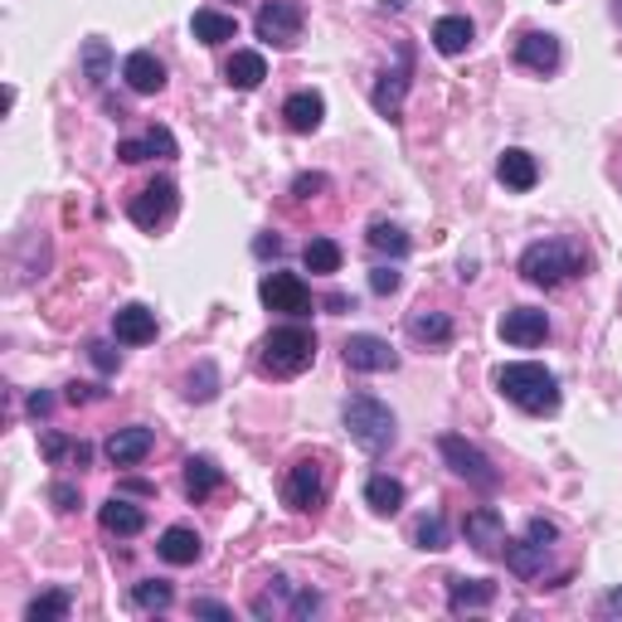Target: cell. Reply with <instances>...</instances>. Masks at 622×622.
I'll use <instances>...</instances> for the list:
<instances>
[{"label":"cell","mask_w":622,"mask_h":622,"mask_svg":"<svg viewBox=\"0 0 622 622\" xmlns=\"http://www.w3.org/2000/svg\"><path fill=\"white\" fill-rule=\"evenodd\" d=\"M496 389L525 414H554L559 409V380L535 360H516V365L496 370Z\"/></svg>","instance_id":"obj_1"},{"label":"cell","mask_w":622,"mask_h":622,"mask_svg":"<svg viewBox=\"0 0 622 622\" xmlns=\"http://www.w3.org/2000/svg\"><path fill=\"white\" fill-rule=\"evenodd\" d=\"M312 360H316V336L307 326H278V331H268L263 346H258V370L273 380L302 375V370H312Z\"/></svg>","instance_id":"obj_2"},{"label":"cell","mask_w":622,"mask_h":622,"mask_svg":"<svg viewBox=\"0 0 622 622\" xmlns=\"http://www.w3.org/2000/svg\"><path fill=\"white\" fill-rule=\"evenodd\" d=\"M584 273V253L569 239H540L520 253V278L530 287H559V282Z\"/></svg>","instance_id":"obj_3"},{"label":"cell","mask_w":622,"mask_h":622,"mask_svg":"<svg viewBox=\"0 0 622 622\" xmlns=\"http://www.w3.org/2000/svg\"><path fill=\"white\" fill-rule=\"evenodd\" d=\"M341 418H346L350 438H355L365 452H384L394 443V433H399V418H394V409L389 404H380L375 394H350Z\"/></svg>","instance_id":"obj_4"},{"label":"cell","mask_w":622,"mask_h":622,"mask_svg":"<svg viewBox=\"0 0 622 622\" xmlns=\"http://www.w3.org/2000/svg\"><path fill=\"white\" fill-rule=\"evenodd\" d=\"M559 540V530H554V520L545 516H535L530 520V530H525V540H506V564H511V574H520V579H540L545 574V554L550 545Z\"/></svg>","instance_id":"obj_5"},{"label":"cell","mask_w":622,"mask_h":622,"mask_svg":"<svg viewBox=\"0 0 622 622\" xmlns=\"http://www.w3.org/2000/svg\"><path fill=\"white\" fill-rule=\"evenodd\" d=\"M438 452H443V457H448V467L457 472L462 482H472V486H477V491H496V486H501V472L491 467V457H486L482 448H472L467 438L443 433V438H438Z\"/></svg>","instance_id":"obj_6"},{"label":"cell","mask_w":622,"mask_h":622,"mask_svg":"<svg viewBox=\"0 0 622 622\" xmlns=\"http://www.w3.org/2000/svg\"><path fill=\"white\" fill-rule=\"evenodd\" d=\"M253 30H258V39L273 44V49H292V44L302 39V5L297 0H268V5L258 10Z\"/></svg>","instance_id":"obj_7"},{"label":"cell","mask_w":622,"mask_h":622,"mask_svg":"<svg viewBox=\"0 0 622 622\" xmlns=\"http://www.w3.org/2000/svg\"><path fill=\"white\" fill-rule=\"evenodd\" d=\"M258 297H263L268 312H282V316H307L312 312V287L297 273H263Z\"/></svg>","instance_id":"obj_8"},{"label":"cell","mask_w":622,"mask_h":622,"mask_svg":"<svg viewBox=\"0 0 622 622\" xmlns=\"http://www.w3.org/2000/svg\"><path fill=\"white\" fill-rule=\"evenodd\" d=\"M409 78H414V44L404 39L399 44V64H394L389 73H380V83H375V93H370V103H375L380 117H399L404 112V93H409Z\"/></svg>","instance_id":"obj_9"},{"label":"cell","mask_w":622,"mask_h":622,"mask_svg":"<svg viewBox=\"0 0 622 622\" xmlns=\"http://www.w3.org/2000/svg\"><path fill=\"white\" fill-rule=\"evenodd\" d=\"M282 496H287V506H292V511H302V516L321 511V501H326V467H321V462H312V457L297 462V467L287 472Z\"/></svg>","instance_id":"obj_10"},{"label":"cell","mask_w":622,"mask_h":622,"mask_svg":"<svg viewBox=\"0 0 622 622\" xmlns=\"http://www.w3.org/2000/svg\"><path fill=\"white\" fill-rule=\"evenodd\" d=\"M346 365L355 370V375H384V370H399V350L389 341H380V336L360 331L346 341Z\"/></svg>","instance_id":"obj_11"},{"label":"cell","mask_w":622,"mask_h":622,"mask_svg":"<svg viewBox=\"0 0 622 622\" xmlns=\"http://www.w3.org/2000/svg\"><path fill=\"white\" fill-rule=\"evenodd\" d=\"M127 214H132L137 229H161V224L176 214V180H151L142 195H132Z\"/></svg>","instance_id":"obj_12"},{"label":"cell","mask_w":622,"mask_h":622,"mask_svg":"<svg viewBox=\"0 0 622 622\" xmlns=\"http://www.w3.org/2000/svg\"><path fill=\"white\" fill-rule=\"evenodd\" d=\"M545 336H550V316L540 312V307H516V312L501 316V341L506 346L530 350V346L545 341Z\"/></svg>","instance_id":"obj_13"},{"label":"cell","mask_w":622,"mask_h":622,"mask_svg":"<svg viewBox=\"0 0 622 622\" xmlns=\"http://www.w3.org/2000/svg\"><path fill=\"white\" fill-rule=\"evenodd\" d=\"M462 535H467V545L477 554H501L506 550V520L491 511V506H477V511H467L462 520Z\"/></svg>","instance_id":"obj_14"},{"label":"cell","mask_w":622,"mask_h":622,"mask_svg":"<svg viewBox=\"0 0 622 622\" xmlns=\"http://www.w3.org/2000/svg\"><path fill=\"white\" fill-rule=\"evenodd\" d=\"M516 64L530 73H554L559 69V39L545 35V30H530V35L516 39Z\"/></svg>","instance_id":"obj_15"},{"label":"cell","mask_w":622,"mask_h":622,"mask_svg":"<svg viewBox=\"0 0 622 622\" xmlns=\"http://www.w3.org/2000/svg\"><path fill=\"white\" fill-rule=\"evenodd\" d=\"M122 78H127L132 93L151 98V93H161V88H166V64L156 59L151 49H137V54H127V59H122Z\"/></svg>","instance_id":"obj_16"},{"label":"cell","mask_w":622,"mask_h":622,"mask_svg":"<svg viewBox=\"0 0 622 622\" xmlns=\"http://www.w3.org/2000/svg\"><path fill=\"white\" fill-rule=\"evenodd\" d=\"M112 336L122 346H146L156 341V312L142 307V302H127L122 312H112Z\"/></svg>","instance_id":"obj_17"},{"label":"cell","mask_w":622,"mask_h":622,"mask_svg":"<svg viewBox=\"0 0 622 622\" xmlns=\"http://www.w3.org/2000/svg\"><path fill=\"white\" fill-rule=\"evenodd\" d=\"M98 525H103L108 535H117V540H132V535H142L146 530V511L142 506H132L127 496H112V501L98 506Z\"/></svg>","instance_id":"obj_18"},{"label":"cell","mask_w":622,"mask_h":622,"mask_svg":"<svg viewBox=\"0 0 622 622\" xmlns=\"http://www.w3.org/2000/svg\"><path fill=\"white\" fill-rule=\"evenodd\" d=\"M151 448H156V433H151V428H142V423L117 428V433L108 438V457H112V467H137V462H142Z\"/></svg>","instance_id":"obj_19"},{"label":"cell","mask_w":622,"mask_h":622,"mask_svg":"<svg viewBox=\"0 0 622 622\" xmlns=\"http://www.w3.org/2000/svg\"><path fill=\"white\" fill-rule=\"evenodd\" d=\"M496 180H501L506 190H535V180H540L535 156L520 151V146H506L501 161H496Z\"/></svg>","instance_id":"obj_20"},{"label":"cell","mask_w":622,"mask_h":622,"mask_svg":"<svg viewBox=\"0 0 622 622\" xmlns=\"http://www.w3.org/2000/svg\"><path fill=\"white\" fill-rule=\"evenodd\" d=\"M326 117V98L312 93V88H302V93H292L287 103H282V122H287L292 132H316Z\"/></svg>","instance_id":"obj_21"},{"label":"cell","mask_w":622,"mask_h":622,"mask_svg":"<svg viewBox=\"0 0 622 622\" xmlns=\"http://www.w3.org/2000/svg\"><path fill=\"white\" fill-rule=\"evenodd\" d=\"M156 554H161L166 564H176V569H185V564H195L205 545H200V535L190 525H171L161 540H156Z\"/></svg>","instance_id":"obj_22"},{"label":"cell","mask_w":622,"mask_h":622,"mask_svg":"<svg viewBox=\"0 0 622 622\" xmlns=\"http://www.w3.org/2000/svg\"><path fill=\"white\" fill-rule=\"evenodd\" d=\"M496 603L491 579H448V608L452 613H477V608Z\"/></svg>","instance_id":"obj_23"},{"label":"cell","mask_w":622,"mask_h":622,"mask_svg":"<svg viewBox=\"0 0 622 622\" xmlns=\"http://www.w3.org/2000/svg\"><path fill=\"white\" fill-rule=\"evenodd\" d=\"M224 78H229V88H239V93H253L268 78V59L258 49H234V59L224 64Z\"/></svg>","instance_id":"obj_24"},{"label":"cell","mask_w":622,"mask_h":622,"mask_svg":"<svg viewBox=\"0 0 622 622\" xmlns=\"http://www.w3.org/2000/svg\"><path fill=\"white\" fill-rule=\"evenodd\" d=\"M472 35H477V30H472L467 15H443V20L433 25V49L448 54V59H457V54H467Z\"/></svg>","instance_id":"obj_25"},{"label":"cell","mask_w":622,"mask_h":622,"mask_svg":"<svg viewBox=\"0 0 622 622\" xmlns=\"http://www.w3.org/2000/svg\"><path fill=\"white\" fill-rule=\"evenodd\" d=\"M409 336L414 341H423V346H448L452 341V316L418 307V312H409Z\"/></svg>","instance_id":"obj_26"},{"label":"cell","mask_w":622,"mask_h":622,"mask_svg":"<svg viewBox=\"0 0 622 622\" xmlns=\"http://www.w3.org/2000/svg\"><path fill=\"white\" fill-rule=\"evenodd\" d=\"M224 486V472L214 467L210 457H190L185 462V496L190 501H205V496H214Z\"/></svg>","instance_id":"obj_27"},{"label":"cell","mask_w":622,"mask_h":622,"mask_svg":"<svg viewBox=\"0 0 622 622\" xmlns=\"http://www.w3.org/2000/svg\"><path fill=\"white\" fill-rule=\"evenodd\" d=\"M365 501L375 516H399L404 511V482L399 477H370L365 482Z\"/></svg>","instance_id":"obj_28"},{"label":"cell","mask_w":622,"mask_h":622,"mask_svg":"<svg viewBox=\"0 0 622 622\" xmlns=\"http://www.w3.org/2000/svg\"><path fill=\"white\" fill-rule=\"evenodd\" d=\"M190 30H195L200 44H229L234 35H239V20H234V15H219V10H195Z\"/></svg>","instance_id":"obj_29"},{"label":"cell","mask_w":622,"mask_h":622,"mask_svg":"<svg viewBox=\"0 0 622 622\" xmlns=\"http://www.w3.org/2000/svg\"><path fill=\"white\" fill-rule=\"evenodd\" d=\"M302 263H307V273H316V278L341 273V244L336 239H312L307 248H302Z\"/></svg>","instance_id":"obj_30"},{"label":"cell","mask_w":622,"mask_h":622,"mask_svg":"<svg viewBox=\"0 0 622 622\" xmlns=\"http://www.w3.org/2000/svg\"><path fill=\"white\" fill-rule=\"evenodd\" d=\"M171 584L166 579H142V584H132V608L137 613H166L171 608Z\"/></svg>","instance_id":"obj_31"},{"label":"cell","mask_w":622,"mask_h":622,"mask_svg":"<svg viewBox=\"0 0 622 622\" xmlns=\"http://www.w3.org/2000/svg\"><path fill=\"white\" fill-rule=\"evenodd\" d=\"M73 608V598L64 593V588H49V593H39L35 603L25 608V622H64Z\"/></svg>","instance_id":"obj_32"},{"label":"cell","mask_w":622,"mask_h":622,"mask_svg":"<svg viewBox=\"0 0 622 622\" xmlns=\"http://www.w3.org/2000/svg\"><path fill=\"white\" fill-rule=\"evenodd\" d=\"M370 248H375V253H389V258H404L409 253V234L389 219H375L370 224Z\"/></svg>","instance_id":"obj_33"},{"label":"cell","mask_w":622,"mask_h":622,"mask_svg":"<svg viewBox=\"0 0 622 622\" xmlns=\"http://www.w3.org/2000/svg\"><path fill=\"white\" fill-rule=\"evenodd\" d=\"M214 389H219V370H214V360H200V365L185 375V399L190 404H210Z\"/></svg>","instance_id":"obj_34"},{"label":"cell","mask_w":622,"mask_h":622,"mask_svg":"<svg viewBox=\"0 0 622 622\" xmlns=\"http://www.w3.org/2000/svg\"><path fill=\"white\" fill-rule=\"evenodd\" d=\"M287 588H292V584L282 579V574H273V579H268V588H263V593L253 598V613H258V618H278V613H287V618H292Z\"/></svg>","instance_id":"obj_35"},{"label":"cell","mask_w":622,"mask_h":622,"mask_svg":"<svg viewBox=\"0 0 622 622\" xmlns=\"http://www.w3.org/2000/svg\"><path fill=\"white\" fill-rule=\"evenodd\" d=\"M108 73H112V49H108V39H88V44H83V78H88L93 88H103Z\"/></svg>","instance_id":"obj_36"},{"label":"cell","mask_w":622,"mask_h":622,"mask_svg":"<svg viewBox=\"0 0 622 622\" xmlns=\"http://www.w3.org/2000/svg\"><path fill=\"white\" fill-rule=\"evenodd\" d=\"M44 457L49 462H78V467H88V457H93V448L88 443H69V438H59V433H44Z\"/></svg>","instance_id":"obj_37"},{"label":"cell","mask_w":622,"mask_h":622,"mask_svg":"<svg viewBox=\"0 0 622 622\" xmlns=\"http://www.w3.org/2000/svg\"><path fill=\"white\" fill-rule=\"evenodd\" d=\"M414 540H418L423 550H448V520L438 516V511H428V516L414 525Z\"/></svg>","instance_id":"obj_38"},{"label":"cell","mask_w":622,"mask_h":622,"mask_svg":"<svg viewBox=\"0 0 622 622\" xmlns=\"http://www.w3.org/2000/svg\"><path fill=\"white\" fill-rule=\"evenodd\" d=\"M399 273H394V268H375V273H370V292H375V297H394V292H399Z\"/></svg>","instance_id":"obj_39"},{"label":"cell","mask_w":622,"mask_h":622,"mask_svg":"<svg viewBox=\"0 0 622 622\" xmlns=\"http://www.w3.org/2000/svg\"><path fill=\"white\" fill-rule=\"evenodd\" d=\"M151 142H117V161H127V166H142V161H151Z\"/></svg>","instance_id":"obj_40"},{"label":"cell","mask_w":622,"mask_h":622,"mask_svg":"<svg viewBox=\"0 0 622 622\" xmlns=\"http://www.w3.org/2000/svg\"><path fill=\"white\" fill-rule=\"evenodd\" d=\"M88 355H93V365L103 370V375H112V370L122 365V355H117V350H112L108 341H93V346H88Z\"/></svg>","instance_id":"obj_41"},{"label":"cell","mask_w":622,"mask_h":622,"mask_svg":"<svg viewBox=\"0 0 622 622\" xmlns=\"http://www.w3.org/2000/svg\"><path fill=\"white\" fill-rule=\"evenodd\" d=\"M49 501H54V511H73V506H78V486L54 482V486H49Z\"/></svg>","instance_id":"obj_42"},{"label":"cell","mask_w":622,"mask_h":622,"mask_svg":"<svg viewBox=\"0 0 622 622\" xmlns=\"http://www.w3.org/2000/svg\"><path fill=\"white\" fill-rule=\"evenodd\" d=\"M326 185H331V180H326L321 171H312V176H297V185H292V195H297V200H312L316 190H326Z\"/></svg>","instance_id":"obj_43"},{"label":"cell","mask_w":622,"mask_h":622,"mask_svg":"<svg viewBox=\"0 0 622 622\" xmlns=\"http://www.w3.org/2000/svg\"><path fill=\"white\" fill-rule=\"evenodd\" d=\"M316 608H321V593H316V588H302V593L292 598V618H312Z\"/></svg>","instance_id":"obj_44"},{"label":"cell","mask_w":622,"mask_h":622,"mask_svg":"<svg viewBox=\"0 0 622 622\" xmlns=\"http://www.w3.org/2000/svg\"><path fill=\"white\" fill-rule=\"evenodd\" d=\"M146 142H151L156 156H176V137L166 127H151V132H146Z\"/></svg>","instance_id":"obj_45"},{"label":"cell","mask_w":622,"mask_h":622,"mask_svg":"<svg viewBox=\"0 0 622 622\" xmlns=\"http://www.w3.org/2000/svg\"><path fill=\"white\" fill-rule=\"evenodd\" d=\"M25 409H30V418H49V414H54V399H49L44 389H35V394L25 399Z\"/></svg>","instance_id":"obj_46"},{"label":"cell","mask_w":622,"mask_h":622,"mask_svg":"<svg viewBox=\"0 0 622 622\" xmlns=\"http://www.w3.org/2000/svg\"><path fill=\"white\" fill-rule=\"evenodd\" d=\"M195 618H229V608L214 603V598H195Z\"/></svg>","instance_id":"obj_47"},{"label":"cell","mask_w":622,"mask_h":622,"mask_svg":"<svg viewBox=\"0 0 622 622\" xmlns=\"http://www.w3.org/2000/svg\"><path fill=\"white\" fill-rule=\"evenodd\" d=\"M64 399H69V404H93L98 389H93V384H69V394H64Z\"/></svg>","instance_id":"obj_48"},{"label":"cell","mask_w":622,"mask_h":622,"mask_svg":"<svg viewBox=\"0 0 622 622\" xmlns=\"http://www.w3.org/2000/svg\"><path fill=\"white\" fill-rule=\"evenodd\" d=\"M603 613H608V618H622V588H613V593H603Z\"/></svg>","instance_id":"obj_49"},{"label":"cell","mask_w":622,"mask_h":622,"mask_svg":"<svg viewBox=\"0 0 622 622\" xmlns=\"http://www.w3.org/2000/svg\"><path fill=\"white\" fill-rule=\"evenodd\" d=\"M253 253H263V258L273 253V258H278V253H282V239H258V244H253Z\"/></svg>","instance_id":"obj_50"},{"label":"cell","mask_w":622,"mask_h":622,"mask_svg":"<svg viewBox=\"0 0 622 622\" xmlns=\"http://www.w3.org/2000/svg\"><path fill=\"white\" fill-rule=\"evenodd\" d=\"M404 5H409V0H384V10H404Z\"/></svg>","instance_id":"obj_51"}]
</instances>
